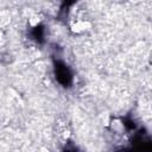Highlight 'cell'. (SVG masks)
<instances>
[{"instance_id": "cell-1", "label": "cell", "mask_w": 152, "mask_h": 152, "mask_svg": "<svg viewBox=\"0 0 152 152\" xmlns=\"http://www.w3.org/2000/svg\"><path fill=\"white\" fill-rule=\"evenodd\" d=\"M57 78L64 84L68 83L70 75H69V71L65 66H57Z\"/></svg>"}]
</instances>
